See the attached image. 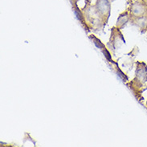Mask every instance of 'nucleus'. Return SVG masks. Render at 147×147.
<instances>
[{"label":"nucleus","mask_w":147,"mask_h":147,"mask_svg":"<svg viewBox=\"0 0 147 147\" xmlns=\"http://www.w3.org/2000/svg\"><path fill=\"white\" fill-rule=\"evenodd\" d=\"M135 75L134 79L126 82L136 99L139 102L143 100V92L147 90V64L144 61L135 62Z\"/></svg>","instance_id":"1"},{"label":"nucleus","mask_w":147,"mask_h":147,"mask_svg":"<svg viewBox=\"0 0 147 147\" xmlns=\"http://www.w3.org/2000/svg\"><path fill=\"white\" fill-rule=\"evenodd\" d=\"M80 20L88 31H102L105 27L94 4H85L82 9H80Z\"/></svg>","instance_id":"2"},{"label":"nucleus","mask_w":147,"mask_h":147,"mask_svg":"<svg viewBox=\"0 0 147 147\" xmlns=\"http://www.w3.org/2000/svg\"><path fill=\"white\" fill-rule=\"evenodd\" d=\"M128 10L130 12L131 19H137L147 16V3L143 0H130Z\"/></svg>","instance_id":"3"},{"label":"nucleus","mask_w":147,"mask_h":147,"mask_svg":"<svg viewBox=\"0 0 147 147\" xmlns=\"http://www.w3.org/2000/svg\"><path fill=\"white\" fill-rule=\"evenodd\" d=\"M111 3L110 0H96L94 3L96 11L98 12L105 26L108 24L111 15Z\"/></svg>","instance_id":"4"},{"label":"nucleus","mask_w":147,"mask_h":147,"mask_svg":"<svg viewBox=\"0 0 147 147\" xmlns=\"http://www.w3.org/2000/svg\"><path fill=\"white\" fill-rule=\"evenodd\" d=\"M120 42L121 43H125V40L124 39L123 35L121 32V30L117 28L116 27H113L111 30V36L109 41L107 44L108 48H109L110 50H115L117 48H118L121 46L119 44Z\"/></svg>","instance_id":"5"},{"label":"nucleus","mask_w":147,"mask_h":147,"mask_svg":"<svg viewBox=\"0 0 147 147\" xmlns=\"http://www.w3.org/2000/svg\"><path fill=\"white\" fill-rule=\"evenodd\" d=\"M131 20V15L129 11L126 9L125 11H124L123 12H121L118 16L117 23H116L115 27L117 28H118L120 30L123 29L125 26H126V24L128 23H130Z\"/></svg>","instance_id":"6"},{"label":"nucleus","mask_w":147,"mask_h":147,"mask_svg":"<svg viewBox=\"0 0 147 147\" xmlns=\"http://www.w3.org/2000/svg\"><path fill=\"white\" fill-rule=\"evenodd\" d=\"M130 24L138 28L141 33L147 32V16H142L137 19H131Z\"/></svg>","instance_id":"7"},{"label":"nucleus","mask_w":147,"mask_h":147,"mask_svg":"<svg viewBox=\"0 0 147 147\" xmlns=\"http://www.w3.org/2000/svg\"><path fill=\"white\" fill-rule=\"evenodd\" d=\"M78 1H79V0H72V4H73L75 7H76V6H77V3H78Z\"/></svg>","instance_id":"8"},{"label":"nucleus","mask_w":147,"mask_h":147,"mask_svg":"<svg viewBox=\"0 0 147 147\" xmlns=\"http://www.w3.org/2000/svg\"><path fill=\"white\" fill-rule=\"evenodd\" d=\"M143 1H144V2H146V3H147V0H143Z\"/></svg>","instance_id":"9"},{"label":"nucleus","mask_w":147,"mask_h":147,"mask_svg":"<svg viewBox=\"0 0 147 147\" xmlns=\"http://www.w3.org/2000/svg\"><path fill=\"white\" fill-rule=\"evenodd\" d=\"M113 1H114V0H110V2H111V3L112 2H113Z\"/></svg>","instance_id":"10"},{"label":"nucleus","mask_w":147,"mask_h":147,"mask_svg":"<svg viewBox=\"0 0 147 147\" xmlns=\"http://www.w3.org/2000/svg\"><path fill=\"white\" fill-rule=\"evenodd\" d=\"M146 108H147V100H146Z\"/></svg>","instance_id":"11"}]
</instances>
